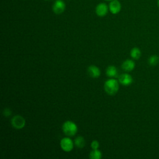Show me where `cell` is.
<instances>
[{
	"label": "cell",
	"mask_w": 159,
	"mask_h": 159,
	"mask_svg": "<svg viewBox=\"0 0 159 159\" xmlns=\"http://www.w3.org/2000/svg\"><path fill=\"white\" fill-rule=\"evenodd\" d=\"M62 130L66 135L68 137H72L76 134L78 131V127L76 124L73 121L66 120L63 123L62 125Z\"/></svg>",
	"instance_id": "obj_2"
},
{
	"label": "cell",
	"mask_w": 159,
	"mask_h": 159,
	"mask_svg": "<svg viewBox=\"0 0 159 159\" xmlns=\"http://www.w3.org/2000/svg\"><path fill=\"white\" fill-rule=\"evenodd\" d=\"M75 145L80 148H82L85 146L84 139L81 136H78L75 139Z\"/></svg>",
	"instance_id": "obj_13"
},
{
	"label": "cell",
	"mask_w": 159,
	"mask_h": 159,
	"mask_svg": "<svg viewBox=\"0 0 159 159\" xmlns=\"http://www.w3.org/2000/svg\"><path fill=\"white\" fill-rule=\"evenodd\" d=\"M148 63L150 66H156L159 63V57L157 55H151L148 59Z\"/></svg>",
	"instance_id": "obj_14"
},
{
	"label": "cell",
	"mask_w": 159,
	"mask_h": 159,
	"mask_svg": "<svg viewBox=\"0 0 159 159\" xmlns=\"http://www.w3.org/2000/svg\"><path fill=\"white\" fill-rule=\"evenodd\" d=\"M74 143L71 139L69 137L63 138L60 141V147L61 149L66 152H70L73 150Z\"/></svg>",
	"instance_id": "obj_5"
},
{
	"label": "cell",
	"mask_w": 159,
	"mask_h": 159,
	"mask_svg": "<svg viewBox=\"0 0 159 159\" xmlns=\"http://www.w3.org/2000/svg\"><path fill=\"white\" fill-rule=\"evenodd\" d=\"M66 8V4L63 0H55L52 5L53 12L56 14H62Z\"/></svg>",
	"instance_id": "obj_4"
},
{
	"label": "cell",
	"mask_w": 159,
	"mask_h": 159,
	"mask_svg": "<svg viewBox=\"0 0 159 159\" xmlns=\"http://www.w3.org/2000/svg\"><path fill=\"white\" fill-rule=\"evenodd\" d=\"M119 82L124 86H129L133 83V78L128 73H123L119 76Z\"/></svg>",
	"instance_id": "obj_8"
},
{
	"label": "cell",
	"mask_w": 159,
	"mask_h": 159,
	"mask_svg": "<svg viewBox=\"0 0 159 159\" xmlns=\"http://www.w3.org/2000/svg\"><path fill=\"white\" fill-rule=\"evenodd\" d=\"M121 66L122 68L125 71H131L134 69L135 66V63L132 60L127 59L124 61H123Z\"/></svg>",
	"instance_id": "obj_10"
},
{
	"label": "cell",
	"mask_w": 159,
	"mask_h": 159,
	"mask_svg": "<svg viewBox=\"0 0 159 159\" xmlns=\"http://www.w3.org/2000/svg\"><path fill=\"white\" fill-rule=\"evenodd\" d=\"M89 157L91 159H101L102 157V153L101 151L98 149L93 150L90 152Z\"/></svg>",
	"instance_id": "obj_15"
},
{
	"label": "cell",
	"mask_w": 159,
	"mask_h": 159,
	"mask_svg": "<svg viewBox=\"0 0 159 159\" xmlns=\"http://www.w3.org/2000/svg\"><path fill=\"white\" fill-rule=\"evenodd\" d=\"M106 73L109 77H116L118 75V71L116 66L113 65H110L106 68Z\"/></svg>",
	"instance_id": "obj_11"
},
{
	"label": "cell",
	"mask_w": 159,
	"mask_h": 159,
	"mask_svg": "<svg viewBox=\"0 0 159 159\" xmlns=\"http://www.w3.org/2000/svg\"><path fill=\"white\" fill-rule=\"evenodd\" d=\"M121 4L118 0H112L109 4V11L112 14H118L121 10Z\"/></svg>",
	"instance_id": "obj_7"
},
{
	"label": "cell",
	"mask_w": 159,
	"mask_h": 159,
	"mask_svg": "<svg viewBox=\"0 0 159 159\" xmlns=\"http://www.w3.org/2000/svg\"><path fill=\"white\" fill-rule=\"evenodd\" d=\"M11 125L16 129H21L25 125V120L22 116L16 115L11 119Z\"/></svg>",
	"instance_id": "obj_3"
},
{
	"label": "cell",
	"mask_w": 159,
	"mask_h": 159,
	"mask_svg": "<svg viewBox=\"0 0 159 159\" xmlns=\"http://www.w3.org/2000/svg\"><path fill=\"white\" fill-rule=\"evenodd\" d=\"M2 114L4 116L6 117H9L12 114V112L11 111L10 109L9 108H5L4 110H3V112H2Z\"/></svg>",
	"instance_id": "obj_17"
},
{
	"label": "cell",
	"mask_w": 159,
	"mask_h": 159,
	"mask_svg": "<svg viewBox=\"0 0 159 159\" xmlns=\"http://www.w3.org/2000/svg\"><path fill=\"white\" fill-rule=\"evenodd\" d=\"M87 71L89 76L93 78H97L101 75V71L99 68L95 65H90L88 66Z\"/></svg>",
	"instance_id": "obj_9"
},
{
	"label": "cell",
	"mask_w": 159,
	"mask_h": 159,
	"mask_svg": "<svg viewBox=\"0 0 159 159\" xmlns=\"http://www.w3.org/2000/svg\"><path fill=\"white\" fill-rule=\"evenodd\" d=\"M45 1H52V0H45Z\"/></svg>",
	"instance_id": "obj_20"
},
{
	"label": "cell",
	"mask_w": 159,
	"mask_h": 159,
	"mask_svg": "<svg viewBox=\"0 0 159 159\" xmlns=\"http://www.w3.org/2000/svg\"><path fill=\"white\" fill-rule=\"evenodd\" d=\"M91 147L93 148V150H96V149H98V148L99 147V143L98 140H93L91 143Z\"/></svg>",
	"instance_id": "obj_16"
},
{
	"label": "cell",
	"mask_w": 159,
	"mask_h": 159,
	"mask_svg": "<svg viewBox=\"0 0 159 159\" xmlns=\"http://www.w3.org/2000/svg\"><path fill=\"white\" fill-rule=\"evenodd\" d=\"M157 5H158V7H159V0L157 1Z\"/></svg>",
	"instance_id": "obj_18"
},
{
	"label": "cell",
	"mask_w": 159,
	"mask_h": 159,
	"mask_svg": "<svg viewBox=\"0 0 159 159\" xmlns=\"http://www.w3.org/2000/svg\"><path fill=\"white\" fill-rule=\"evenodd\" d=\"M109 10V6L104 2H101L96 6L95 12L98 16L104 17L107 14Z\"/></svg>",
	"instance_id": "obj_6"
},
{
	"label": "cell",
	"mask_w": 159,
	"mask_h": 159,
	"mask_svg": "<svg viewBox=\"0 0 159 159\" xmlns=\"http://www.w3.org/2000/svg\"><path fill=\"white\" fill-rule=\"evenodd\" d=\"M119 87V82L113 78L107 80L104 84L105 91L109 95H114L118 91Z\"/></svg>",
	"instance_id": "obj_1"
},
{
	"label": "cell",
	"mask_w": 159,
	"mask_h": 159,
	"mask_svg": "<svg viewBox=\"0 0 159 159\" xmlns=\"http://www.w3.org/2000/svg\"><path fill=\"white\" fill-rule=\"evenodd\" d=\"M130 56L133 59L135 60H138L140 58L142 55V52L138 47H134L131 49L130 52Z\"/></svg>",
	"instance_id": "obj_12"
},
{
	"label": "cell",
	"mask_w": 159,
	"mask_h": 159,
	"mask_svg": "<svg viewBox=\"0 0 159 159\" xmlns=\"http://www.w3.org/2000/svg\"><path fill=\"white\" fill-rule=\"evenodd\" d=\"M104 1H112V0H104Z\"/></svg>",
	"instance_id": "obj_19"
}]
</instances>
